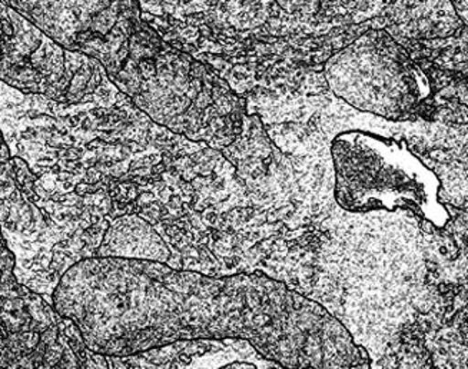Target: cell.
<instances>
[{"mask_svg":"<svg viewBox=\"0 0 468 369\" xmlns=\"http://www.w3.org/2000/svg\"><path fill=\"white\" fill-rule=\"evenodd\" d=\"M108 79L154 122L192 142L224 149L241 133L247 100L145 22L131 40L122 69Z\"/></svg>","mask_w":468,"mask_h":369,"instance_id":"1","label":"cell"},{"mask_svg":"<svg viewBox=\"0 0 468 369\" xmlns=\"http://www.w3.org/2000/svg\"><path fill=\"white\" fill-rule=\"evenodd\" d=\"M336 100L389 122L467 125V105L440 100L422 68L386 29H368L323 65Z\"/></svg>","mask_w":468,"mask_h":369,"instance_id":"2","label":"cell"},{"mask_svg":"<svg viewBox=\"0 0 468 369\" xmlns=\"http://www.w3.org/2000/svg\"><path fill=\"white\" fill-rule=\"evenodd\" d=\"M336 205L351 214L412 212L432 227H447L452 215L440 201L441 181L404 136L344 131L328 146Z\"/></svg>","mask_w":468,"mask_h":369,"instance_id":"3","label":"cell"},{"mask_svg":"<svg viewBox=\"0 0 468 369\" xmlns=\"http://www.w3.org/2000/svg\"><path fill=\"white\" fill-rule=\"evenodd\" d=\"M125 360L88 350L69 318L20 284L0 237V369H128Z\"/></svg>","mask_w":468,"mask_h":369,"instance_id":"4","label":"cell"},{"mask_svg":"<svg viewBox=\"0 0 468 369\" xmlns=\"http://www.w3.org/2000/svg\"><path fill=\"white\" fill-rule=\"evenodd\" d=\"M108 80L98 60L68 52L0 0V83L62 103L82 102Z\"/></svg>","mask_w":468,"mask_h":369,"instance_id":"5","label":"cell"},{"mask_svg":"<svg viewBox=\"0 0 468 369\" xmlns=\"http://www.w3.org/2000/svg\"><path fill=\"white\" fill-rule=\"evenodd\" d=\"M42 34L68 52L98 60L108 78L122 69L143 26L139 0H7Z\"/></svg>","mask_w":468,"mask_h":369,"instance_id":"6","label":"cell"},{"mask_svg":"<svg viewBox=\"0 0 468 369\" xmlns=\"http://www.w3.org/2000/svg\"><path fill=\"white\" fill-rule=\"evenodd\" d=\"M0 227L17 234H39L50 227V218L20 191L14 156L0 131Z\"/></svg>","mask_w":468,"mask_h":369,"instance_id":"7","label":"cell"},{"mask_svg":"<svg viewBox=\"0 0 468 369\" xmlns=\"http://www.w3.org/2000/svg\"><path fill=\"white\" fill-rule=\"evenodd\" d=\"M169 252L154 227L139 218L138 215L126 214L109 224L98 257L133 258L166 262Z\"/></svg>","mask_w":468,"mask_h":369,"instance_id":"8","label":"cell"},{"mask_svg":"<svg viewBox=\"0 0 468 369\" xmlns=\"http://www.w3.org/2000/svg\"><path fill=\"white\" fill-rule=\"evenodd\" d=\"M452 9L455 10V14L460 17L463 24L467 25V0H450Z\"/></svg>","mask_w":468,"mask_h":369,"instance_id":"9","label":"cell"},{"mask_svg":"<svg viewBox=\"0 0 468 369\" xmlns=\"http://www.w3.org/2000/svg\"><path fill=\"white\" fill-rule=\"evenodd\" d=\"M212 369H258L257 365L252 363H248L244 360L229 361V363L222 364L218 368Z\"/></svg>","mask_w":468,"mask_h":369,"instance_id":"10","label":"cell"},{"mask_svg":"<svg viewBox=\"0 0 468 369\" xmlns=\"http://www.w3.org/2000/svg\"><path fill=\"white\" fill-rule=\"evenodd\" d=\"M275 2H277V4L280 5L281 7H282L284 6L285 2H287V0H275Z\"/></svg>","mask_w":468,"mask_h":369,"instance_id":"11","label":"cell"},{"mask_svg":"<svg viewBox=\"0 0 468 369\" xmlns=\"http://www.w3.org/2000/svg\"><path fill=\"white\" fill-rule=\"evenodd\" d=\"M4 237V231H2V227H0V237Z\"/></svg>","mask_w":468,"mask_h":369,"instance_id":"12","label":"cell"}]
</instances>
